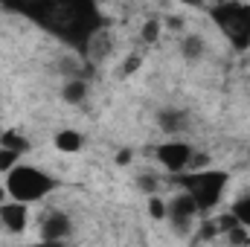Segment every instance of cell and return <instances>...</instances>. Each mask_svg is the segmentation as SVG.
<instances>
[{
	"label": "cell",
	"instance_id": "cell-1",
	"mask_svg": "<svg viewBox=\"0 0 250 247\" xmlns=\"http://www.w3.org/2000/svg\"><path fill=\"white\" fill-rule=\"evenodd\" d=\"M3 6L21 12L50 35L84 53L87 38L102 29V15L93 0H0Z\"/></svg>",
	"mask_w": 250,
	"mask_h": 247
},
{
	"label": "cell",
	"instance_id": "cell-2",
	"mask_svg": "<svg viewBox=\"0 0 250 247\" xmlns=\"http://www.w3.org/2000/svg\"><path fill=\"white\" fill-rule=\"evenodd\" d=\"M209 15L218 23V29L227 35V41H230L233 50H248L250 47V6L248 3L224 0Z\"/></svg>",
	"mask_w": 250,
	"mask_h": 247
},
{
	"label": "cell",
	"instance_id": "cell-3",
	"mask_svg": "<svg viewBox=\"0 0 250 247\" xmlns=\"http://www.w3.org/2000/svg\"><path fill=\"white\" fill-rule=\"evenodd\" d=\"M6 192L15 198V201H41L44 195H50L56 189V178H50L47 172L41 169H32V166H15L6 172Z\"/></svg>",
	"mask_w": 250,
	"mask_h": 247
},
{
	"label": "cell",
	"instance_id": "cell-4",
	"mask_svg": "<svg viewBox=\"0 0 250 247\" xmlns=\"http://www.w3.org/2000/svg\"><path fill=\"white\" fill-rule=\"evenodd\" d=\"M227 178H230L227 172H198L195 169V175L178 178V184L187 192H192V198L198 204V212H207V209H212L218 204V198H221V192L227 186Z\"/></svg>",
	"mask_w": 250,
	"mask_h": 247
},
{
	"label": "cell",
	"instance_id": "cell-5",
	"mask_svg": "<svg viewBox=\"0 0 250 247\" xmlns=\"http://www.w3.org/2000/svg\"><path fill=\"white\" fill-rule=\"evenodd\" d=\"M166 215H169V221H172V227L184 236L189 230V224H192V218L198 215V204H195V198H192V192H181L178 198H172L169 201V206H166Z\"/></svg>",
	"mask_w": 250,
	"mask_h": 247
},
{
	"label": "cell",
	"instance_id": "cell-6",
	"mask_svg": "<svg viewBox=\"0 0 250 247\" xmlns=\"http://www.w3.org/2000/svg\"><path fill=\"white\" fill-rule=\"evenodd\" d=\"M157 157H160V163H163L169 172H184L189 166L192 148H189L187 143H181V140H172V143H163V145L157 148Z\"/></svg>",
	"mask_w": 250,
	"mask_h": 247
},
{
	"label": "cell",
	"instance_id": "cell-7",
	"mask_svg": "<svg viewBox=\"0 0 250 247\" xmlns=\"http://www.w3.org/2000/svg\"><path fill=\"white\" fill-rule=\"evenodd\" d=\"M73 224L64 212H47L44 221H41V239L44 242H64L70 236Z\"/></svg>",
	"mask_w": 250,
	"mask_h": 247
},
{
	"label": "cell",
	"instance_id": "cell-8",
	"mask_svg": "<svg viewBox=\"0 0 250 247\" xmlns=\"http://www.w3.org/2000/svg\"><path fill=\"white\" fill-rule=\"evenodd\" d=\"M111 50H114V38H111V32L102 26V29H96V32L87 38L82 56H84L87 62H105V59L111 56Z\"/></svg>",
	"mask_w": 250,
	"mask_h": 247
},
{
	"label": "cell",
	"instance_id": "cell-9",
	"mask_svg": "<svg viewBox=\"0 0 250 247\" xmlns=\"http://www.w3.org/2000/svg\"><path fill=\"white\" fill-rule=\"evenodd\" d=\"M0 224L9 233H23L26 230V204L23 201H3L0 204Z\"/></svg>",
	"mask_w": 250,
	"mask_h": 247
},
{
	"label": "cell",
	"instance_id": "cell-10",
	"mask_svg": "<svg viewBox=\"0 0 250 247\" xmlns=\"http://www.w3.org/2000/svg\"><path fill=\"white\" fill-rule=\"evenodd\" d=\"M157 123H160L163 131L175 134V131H187L189 117H187V111H181V108H166V111L157 114Z\"/></svg>",
	"mask_w": 250,
	"mask_h": 247
},
{
	"label": "cell",
	"instance_id": "cell-11",
	"mask_svg": "<svg viewBox=\"0 0 250 247\" xmlns=\"http://www.w3.org/2000/svg\"><path fill=\"white\" fill-rule=\"evenodd\" d=\"M62 96H64V102H70V105H82L87 99V82L84 79H67Z\"/></svg>",
	"mask_w": 250,
	"mask_h": 247
},
{
	"label": "cell",
	"instance_id": "cell-12",
	"mask_svg": "<svg viewBox=\"0 0 250 247\" xmlns=\"http://www.w3.org/2000/svg\"><path fill=\"white\" fill-rule=\"evenodd\" d=\"M82 145H84V140H82L79 131H70V128H67V131H59V134H56V148L64 151V154H73V151H79Z\"/></svg>",
	"mask_w": 250,
	"mask_h": 247
},
{
	"label": "cell",
	"instance_id": "cell-13",
	"mask_svg": "<svg viewBox=\"0 0 250 247\" xmlns=\"http://www.w3.org/2000/svg\"><path fill=\"white\" fill-rule=\"evenodd\" d=\"M184 59L187 62H201V56H204V38L201 35H189L184 38Z\"/></svg>",
	"mask_w": 250,
	"mask_h": 247
},
{
	"label": "cell",
	"instance_id": "cell-14",
	"mask_svg": "<svg viewBox=\"0 0 250 247\" xmlns=\"http://www.w3.org/2000/svg\"><path fill=\"white\" fill-rule=\"evenodd\" d=\"M224 236H227V242H230V245H250V233H248V227H245V224L230 227Z\"/></svg>",
	"mask_w": 250,
	"mask_h": 247
},
{
	"label": "cell",
	"instance_id": "cell-15",
	"mask_svg": "<svg viewBox=\"0 0 250 247\" xmlns=\"http://www.w3.org/2000/svg\"><path fill=\"white\" fill-rule=\"evenodd\" d=\"M0 145H6V148H12V151H18V154H21V151H26V140H23V137H18L15 131L3 134V137H0Z\"/></svg>",
	"mask_w": 250,
	"mask_h": 247
},
{
	"label": "cell",
	"instance_id": "cell-16",
	"mask_svg": "<svg viewBox=\"0 0 250 247\" xmlns=\"http://www.w3.org/2000/svg\"><path fill=\"white\" fill-rule=\"evenodd\" d=\"M233 212H236V218H239L245 227H250V195L248 198H239V201L233 204Z\"/></svg>",
	"mask_w": 250,
	"mask_h": 247
},
{
	"label": "cell",
	"instance_id": "cell-17",
	"mask_svg": "<svg viewBox=\"0 0 250 247\" xmlns=\"http://www.w3.org/2000/svg\"><path fill=\"white\" fill-rule=\"evenodd\" d=\"M15 166H18V151L0 145V172H9V169H15Z\"/></svg>",
	"mask_w": 250,
	"mask_h": 247
},
{
	"label": "cell",
	"instance_id": "cell-18",
	"mask_svg": "<svg viewBox=\"0 0 250 247\" xmlns=\"http://www.w3.org/2000/svg\"><path fill=\"white\" fill-rule=\"evenodd\" d=\"M140 35H143V41H148V44H151V41H157V35H160V23H157L154 18H151V21H146Z\"/></svg>",
	"mask_w": 250,
	"mask_h": 247
},
{
	"label": "cell",
	"instance_id": "cell-19",
	"mask_svg": "<svg viewBox=\"0 0 250 247\" xmlns=\"http://www.w3.org/2000/svg\"><path fill=\"white\" fill-rule=\"evenodd\" d=\"M148 215L151 218H166V206L160 198H148Z\"/></svg>",
	"mask_w": 250,
	"mask_h": 247
},
{
	"label": "cell",
	"instance_id": "cell-20",
	"mask_svg": "<svg viewBox=\"0 0 250 247\" xmlns=\"http://www.w3.org/2000/svg\"><path fill=\"white\" fill-rule=\"evenodd\" d=\"M137 186H140L143 192H154V189H157V181H154L151 175H140V178H137Z\"/></svg>",
	"mask_w": 250,
	"mask_h": 247
},
{
	"label": "cell",
	"instance_id": "cell-21",
	"mask_svg": "<svg viewBox=\"0 0 250 247\" xmlns=\"http://www.w3.org/2000/svg\"><path fill=\"white\" fill-rule=\"evenodd\" d=\"M140 62H143L140 56H131V59H128V62L123 64V76H131V73H134V70L140 67Z\"/></svg>",
	"mask_w": 250,
	"mask_h": 247
},
{
	"label": "cell",
	"instance_id": "cell-22",
	"mask_svg": "<svg viewBox=\"0 0 250 247\" xmlns=\"http://www.w3.org/2000/svg\"><path fill=\"white\" fill-rule=\"evenodd\" d=\"M207 163H209V157H207V154H201V151L189 157V166H192V169H201V166H207Z\"/></svg>",
	"mask_w": 250,
	"mask_h": 247
},
{
	"label": "cell",
	"instance_id": "cell-23",
	"mask_svg": "<svg viewBox=\"0 0 250 247\" xmlns=\"http://www.w3.org/2000/svg\"><path fill=\"white\" fill-rule=\"evenodd\" d=\"M117 163H120V166H128V163H131V151H128V148H123V151L117 154Z\"/></svg>",
	"mask_w": 250,
	"mask_h": 247
},
{
	"label": "cell",
	"instance_id": "cell-24",
	"mask_svg": "<svg viewBox=\"0 0 250 247\" xmlns=\"http://www.w3.org/2000/svg\"><path fill=\"white\" fill-rule=\"evenodd\" d=\"M184 3H187V6H204L207 0H184Z\"/></svg>",
	"mask_w": 250,
	"mask_h": 247
},
{
	"label": "cell",
	"instance_id": "cell-25",
	"mask_svg": "<svg viewBox=\"0 0 250 247\" xmlns=\"http://www.w3.org/2000/svg\"><path fill=\"white\" fill-rule=\"evenodd\" d=\"M0 204H3V189H0Z\"/></svg>",
	"mask_w": 250,
	"mask_h": 247
}]
</instances>
